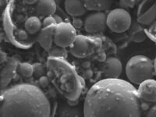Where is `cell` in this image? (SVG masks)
Returning a JSON list of instances; mask_svg holds the SVG:
<instances>
[{
    "mask_svg": "<svg viewBox=\"0 0 156 117\" xmlns=\"http://www.w3.org/2000/svg\"><path fill=\"white\" fill-rule=\"evenodd\" d=\"M84 116H140V97L131 83L106 78L90 87L83 106Z\"/></svg>",
    "mask_w": 156,
    "mask_h": 117,
    "instance_id": "6da1fadb",
    "label": "cell"
},
{
    "mask_svg": "<svg viewBox=\"0 0 156 117\" xmlns=\"http://www.w3.org/2000/svg\"><path fill=\"white\" fill-rule=\"evenodd\" d=\"M51 105L39 87L21 83L5 90L0 102L1 116H49Z\"/></svg>",
    "mask_w": 156,
    "mask_h": 117,
    "instance_id": "7a4b0ae2",
    "label": "cell"
},
{
    "mask_svg": "<svg viewBox=\"0 0 156 117\" xmlns=\"http://www.w3.org/2000/svg\"><path fill=\"white\" fill-rule=\"evenodd\" d=\"M154 73V62L145 55H135L126 63V76L135 84H140L144 80L151 79Z\"/></svg>",
    "mask_w": 156,
    "mask_h": 117,
    "instance_id": "3957f363",
    "label": "cell"
},
{
    "mask_svg": "<svg viewBox=\"0 0 156 117\" xmlns=\"http://www.w3.org/2000/svg\"><path fill=\"white\" fill-rule=\"evenodd\" d=\"M131 16L127 10L121 8L113 9L106 17L107 27L115 33H122L131 25Z\"/></svg>",
    "mask_w": 156,
    "mask_h": 117,
    "instance_id": "277c9868",
    "label": "cell"
},
{
    "mask_svg": "<svg viewBox=\"0 0 156 117\" xmlns=\"http://www.w3.org/2000/svg\"><path fill=\"white\" fill-rule=\"evenodd\" d=\"M76 29L66 22L57 23L54 30L53 41L57 46L66 48L73 44L76 37Z\"/></svg>",
    "mask_w": 156,
    "mask_h": 117,
    "instance_id": "5b68a950",
    "label": "cell"
},
{
    "mask_svg": "<svg viewBox=\"0 0 156 117\" xmlns=\"http://www.w3.org/2000/svg\"><path fill=\"white\" fill-rule=\"evenodd\" d=\"M107 16L103 12H95L88 15L83 22V27L88 34H97L104 31L107 27Z\"/></svg>",
    "mask_w": 156,
    "mask_h": 117,
    "instance_id": "8992f818",
    "label": "cell"
},
{
    "mask_svg": "<svg viewBox=\"0 0 156 117\" xmlns=\"http://www.w3.org/2000/svg\"><path fill=\"white\" fill-rule=\"evenodd\" d=\"M137 93L144 101L147 102H156V80L148 79L139 84Z\"/></svg>",
    "mask_w": 156,
    "mask_h": 117,
    "instance_id": "52a82bcc",
    "label": "cell"
},
{
    "mask_svg": "<svg viewBox=\"0 0 156 117\" xmlns=\"http://www.w3.org/2000/svg\"><path fill=\"white\" fill-rule=\"evenodd\" d=\"M90 44L85 37L81 35L76 36L75 41L69 46V51L76 58H83L88 53Z\"/></svg>",
    "mask_w": 156,
    "mask_h": 117,
    "instance_id": "ba28073f",
    "label": "cell"
},
{
    "mask_svg": "<svg viewBox=\"0 0 156 117\" xmlns=\"http://www.w3.org/2000/svg\"><path fill=\"white\" fill-rule=\"evenodd\" d=\"M122 66L120 60L115 57L106 59L104 66V74L106 78H119L122 73Z\"/></svg>",
    "mask_w": 156,
    "mask_h": 117,
    "instance_id": "9c48e42d",
    "label": "cell"
},
{
    "mask_svg": "<svg viewBox=\"0 0 156 117\" xmlns=\"http://www.w3.org/2000/svg\"><path fill=\"white\" fill-rule=\"evenodd\" d=\"M55 26L56 25L43 27L41 29L38 35H37V41L45 51H49L52 48L51 46H52L54 30H55Z\"/></svg>",
    "mask_w": 156,
    "mask_h": 117,
    "instance_id": "30bf717a",
    "label": "cell"
},
{
    "mask_svg": "<svg viewBox=\"0 0 156 117\" xmlns=\"http://www.w3.org/2000/svg\"><path fill=\"white\" fill-rule=\"evenodd\" d=\"M64 5L66 12L69 16L74 17L83 16L87 11L83 0H66Z\"/></svg>",
    "mask_w": 156,
    "mask_h": 117,
    "instance_id": "8fae6325",
    "label": "cell"
},
{
    "mask_svg": "<svg viewBox=\"0 0 156 117\" xmlns=\"http://www.w3.org/2000/svg\"><path fill=\"white\" fill-rule=\"evenodd\" d=\"M35 4L36 12L38 16H52L56 11L55 0H37Z\"/></svg>",
    "mask_w": 156,
    "mask_h": 117,
    "instance_id": "7c38bea8",
    "label": "cell"
},
{
    "mask_svg": "<svg viewBox=\"0 0 156 117\" xmlns=\"http://www.w3.org/2000/svg\"><path fill=\"white\" fill-rule=\"evenodd\" d=\"M86 9L95 12H103L110 9L113 0H83Z\"/></svg>",
    "mask_w": 156,
    "mask_h": 117,
    "instance_id": "4fadbf2b",
    "label": "cell"
},
{
    "mask_svg": "<svg viewBox=\"0 0 156 117\" xmlns=\"http://www.w3.org/2000/svg\"><path fill=\"white\" fill-rule=\"evenodd\" d=\"M42 27V23L37 16H30L25 22V29L30 34H36Z\"/></svg>",
    "mask_w": 156,
    "mask_h": 117,
    "instance_id": "5bb4252c",
    "label": "cell"
},
{
    "mask_svg": "<svg viewBox=\"0 0 156 117\" xmlns=\"http://www.w3.org/2000/svg\"><path fill=\"white\" fill-rule=\"evenodd\" d=\"M156 16V3L150 8L147 12H146L142 16H140L138 19V21L140 23H144V24H148V23H151L154 17Z\"/></svg>",
    "mask_w": 156,
    "mask_h": 117,
    "instance_id": "9a60e30c",
    "label": "cell"
},
{
    "mask_svg": "<svg viewBox=\"0 0 156 117\" xmlns=\"http://www.w3.org/2000/svg\"><path fill=\"white\" fill-rule=\"evenodd\" d=\"M20 72L25 77H30L34 74V66L27 62H23L19 65Z\"/></svg>",
    "mask_w": 156,
    "mask_h": 117,
    "instance_id": "2e32d148",
    "label": "cell"
},
{
    "mask_svg": "<svg viewBox=\"0 0 156 117\" xmlns=\"http://www.w3.org/2000/svg\"><path fill=\"white\" fill-rule=\"evenodd\" d=\"M50 55H53V56H58V57H65L66 58V55H67V52H66V50L65 49V48H62V47H56V48H51L50 50Z\"/></svg>",
    "mask_w": 156,
    "mask_h": 117,
    "instance_id": "e0dca14e",
    "label": "cell"
},
{
    "mask_svg": "<svg viewBox=\"0 0 156 117\" xmlns=\"http://www.w3.org/2000/svg\"><path fill=\"white\" fill-rule=\"evenodd\" d=\"M57 23L55 21V19L54 16H48L44 18V20L42 22V27H47L49 26H53V25H56Z\"/></svg>",
    "mask_w": 156,
    "mask_h": 117,
    "instance_id": "ac0fdd59",
    "label": "cell"
},
{
    "mask_svg": "<svg viewBox=\"0 0 156 117\" xmlns=\"http://www.w3.org/2000/svg\"><path fill=\"white\" fill-rule=\"evenodd\" d=\"M83 22L80 18L76 17L73 20V26L75 27V29H80L83 27Z\"/></svg>",
    "mask_w": 156,
    "mask_h": 117,
    "instance_id": "d6986e66",
    "label": "cell"
},
{
    "mask_svg": "<svg viewBox=\"0 0 156 117\" xmlns=\"http://www.w3.org/2000/svg\"><path fill=\"white\" fill-rule=\"evenodd\" d=\"M38 81L40 85L43 87H47L48 85V83H49V80H48V78L46 76H41V77L39 78Z\"/></svg>",
    "mask_w": 156,
    "mask_h": 117,
    "instance_id": "ffe728a7",
    "label": "cell"
},
{
    "mask_svg": "<svg viewBox=\"0 0 156 117\" xmlns=\"http://www.w3.org/2000/svg\"><path fill=\"white\" fill-rule=\"evenodd\" d=\"M145 34H144L143 32H140L139 34L135 35L133 40H134L135 42H142V41L145 39Z\"/></svg>",
    "mask_w": 156,
    "mask_h": 117,
    "instance_id": "44dd1931",
    "label": "cell"
},
{
    "mask_svg": "<svg viewBox=\"0 0 156 117\" xmlns=\"http://www.w3.org/2000/svg\"><path fill=\"white\" fill-rule=\"evenodd\" d=\"M34 73L41 74L43 73V66L41 64H35V65H34Z\"/></svg>",
    "mask_w": 156,
    "mask_h": 117,
    "instance_id": "7402d4cb",
    "label": "cell"
},
{
    "mask_svg": "<svg viewBox=\"0 0 156 117\" xmlns=\"http://www.w3.org/2000/svg\"><path fill=\"white\" fill-rule=\"evenodd\" d=\"M18 37H19L20 39H21V40H24V39L27 38V30L25 31L23 30H20L18 32Z\"/></svg>",
    "mask_w": 156,
    "mask_h": 117,
    "instance_id": "603a6c76",
    "label": "cell"
},
{
    "mask_svg": "<svg viewBox=\"0 0 156 117\" xmlns=\"http://www.w3.org/2000/svg\"><path fill=\"white\" fill-rule=\"evenodd\" d=\"M147 116H156V105L151 107V109L149 110L147 114Z\"/></svg>",
    "mask_w": 156,
    "mask_h": 117,
    "instance_id": "cb8c5ba5",
    "label": "cell"
},
{
    "mask_svg": "<svg viewBox=\"0 0 156 117\" xmlns=\"http://www.w3.org/2000/svg\"><path fill=\"white\" fill-rule=\"evenodd\" d=\"M121 2L123 4H126V5H128V6H131L133 5V0H121Z\"/></svg>",
    "mask_w": 156,
    "mask_h": 117,
    "instance_id": "d4e9b609",
    "label": "cell"
},
{
    "mask_svg": "<svg viewBox=\"0 0 156 117\" xmlns=\"http://www.w3.org/2000/svg\"><path fill=\"white\" fill-rule=\"evenodd\" d=\"M25 3L28 4V5H32V4H35L37 2V0H23Z\"/></svg>",
    "mask_w": 156,
    "mask_h": 117,
    "instance_id": "484cf974",
    "label": "cell"
},
{
    "mask_svg": "<svg viewBox=\"0 0 156 117\" xmlns=\"http://www.w3.org/2000/svg\"><path fill=\"white\" fill-rule=\"evenodd\" d=\"M54 17H55V21H56L57 23H61V22H62V19H61V18L59 17V16H54Z\"/></svg>",
    "mask_w": 156,
    "mask_h": 117,
    "instance_id": "4316f807",
    "label": "cell"
},
{
    "mask_svg": "<svg viewBox=\"0 0 156 117\" xmlns=\"http://www.w3.org/2000/svg\"><path fill=\"white\" fill-rule=\"evenodd\" d=\"M154 74L156 76V57L154 58Z\"/></svg>",
    "mask_w": 156,
    "mask_h": 117,
    "instance_id": "83f0119b",
    "label": "cell"
}]
</instances>
